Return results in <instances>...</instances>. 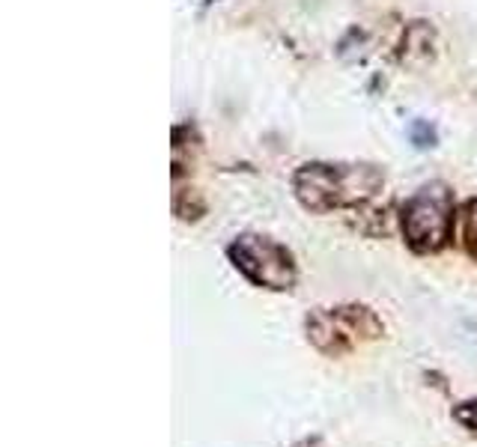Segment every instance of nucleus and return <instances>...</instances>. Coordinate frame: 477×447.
Returning a JSON list of instances; mask_svg holds the SVG:
<instances>
[{
  "mask_svg": "<svg viewBox=\"0 0 477 447\" xmlns=\"http://www.w3.org/2000/svg\"><path fill=\"white\" fill-rule=\"evenodd\" d=\"M385 176L370 165H304L296 170L292 188L304 209H361L382 191Z\"/></svg>",
  "mask_w": 477,
  "mask_h": 447,
  "instance_id": "obj_1",
  "label": "nucleus"
},
{
  "mask_svg": "<svg viewBox=\"0 0 477 447\" xmlns=\"http://www.w3.org/2000/svg\"><path fill=\"white\" fill-rule=\"evenodd\" d=\"M308 343L326 358H347L358 343L385 338V325L367 304H340V308H317L304 317Z\"/></svg>",
  "mask_w": 477,
  "mask_h": 447,
  "instance_id": "obj_2",
  "label": "nucleus"
},
{
  "mask_svg": "<svg viewBox=\"0 0 477 447\" xmlns=\"http://www.w3.org/2000/svg\"><path fill=\"white\" fill-rule=\"evenodd\" d=\"M456 224L453 191L444 182H430L409 197L400 212L403 239L415 253H439L451 245Z\"/></svg>",
  "mask_w": 477,
  "mask_h": 447,
  "instance_id": "obj_3",
  "label": "nucleus"
},
{
  "mask_svg": "<svg viewBox=\"0 0 477 447\" xmlns=\"http://www.w3.org/2000/svg\"><path fill=\"white\" fill-rule=\"evenodd\" d=\"M227 257L242 278L253 287L269 292H290L299 281L296 257L287 245H281L262 233H242L227 245Z\"/></svg>",
  "mask_w": 477,
  "mask_h": 447,
  "instance_id": "obj_4",
  "label": "nucleus"
},
{
  "mask_svg": "<svg viewBox=\"0 0 477 447\" xmlns=\"http://www.w3.org/2000/svg\"><path fill=\"white\" fill-rule=\"evenodd\" d=\"M405 48L409 54H430L433 48V30L424 24V22H415L405 30Z\"/></svg>",
  "mask_w": 477,
  "mask_h": 447,
  "instance_id": "obj_5",
  "label": "nucleus"
},
{
  "mask_svg": "<svg viewBox=\"0 0 477 447\" xmlns=\"http://www.w3.org/2000/svg\"><path fill=\"white\" fill-rule=\"evenodd\" d=\"M463 248L477 262V200H472L463 212Z\"/></svg>",
  "mask_w": 477,
  "mask_h": 447,
  "instance_id": "obj_6",
  "label": "nucleus"
},
{
  "mask_svg": "<svg viewBox=\"0 0 477 447\" xmlns=\"http://www.w3.org/2000/svg\"><path fill=\"white\" fill-rule=\"evenodd\" d=\"M451 418L477 442V400H463L451 409Z\"/></svg>",
  "mask_w": 477,
  "mask_h": 447,
  "instance_id": "obj_7",
  "label": "nucleus"
},
{
  "mask_svg": "<svg viewBox=\"0 0 477 447\" xmlns=\"http://www.w3.org/2000/svg\"><path fill=\"white\" fill-rule=\"evenodd\" d=\"M409 138H412V144L418 147V149L435 147V128H433L430 123H412Z\"/></svg>",
  "mask_w": 477,
  "mask_h": 447,
  "instance_id": "obj_8",
  "label": "nucleus"
}]
</instances>
